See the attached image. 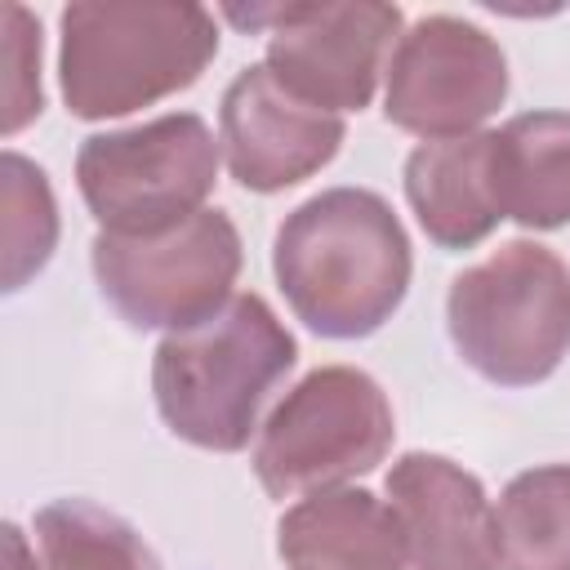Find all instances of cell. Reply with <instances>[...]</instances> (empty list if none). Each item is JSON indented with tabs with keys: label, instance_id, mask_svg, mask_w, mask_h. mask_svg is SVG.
<instances>
[{
	"label": "cell",
	"instance_id": "cell-2",
	"mask_svg": "<svg viewBox=\"0 0 570 570\" xmlns=\"http://www.w3.org/2000/svg\"><path fill=\"white\" fill-rule=\"evenodd\" d=\"M294 361L298 347L281 316L258 294H236L209 321L160 338L151 356L156 410L178 441L236 454Z\"/></svg>",
	"mask_w": 570,
	"mask_h": 570
},
{
	"label": "cell",
	"instance_id": "cell-9",
	"mask_svg": "<svg viewBox=\"0 0 570 570\" xmlns=\"http://www.w3.org/2000/svg\"><path fill=\"white\" fill-rule=\"evenodd\" d=\"M508 98V58L494 36L454 13H428L401 31L387 58V125L441 142L476 134Z\"/></svg>",
	"mask_w": 570,
	"mask_h": 570
},
{
	"label": "cell",
	"instance_id": "cell-14",
	"mask_svg": "<svg viewBox=\"0 0 570 570\" xmlns=\"http://www.w3.org/2000/svg\"><path fill=\"white\" fill-rule=\"evenodd\" d=\"M503 218L530 232L570 223V111H521L494 129Z\"/></svg>",
	"mask_w": 570,
	"mask_h": 570
},
{
	"label": "cell",
	"instance_id": "cell-1",
	"mask_svg": "<svg viewBox=\"0 0 570 570\" xmlns=\"http://www.w3.org/2000/svg\"><path fill=\"white\" fill-rule=\"evenodd\" d=\"M272 272L294 316L321 338H365L410 289V236L370 187H325L285 214Z\"/></svg>",
	"mask_w": 570,
	"mask_h": 570
},
{
	"label": "cell",
	"instance_id": "cell-5",
	"mask_svg": "<svg viewBox=\"0 0 570 570\" xmlns=\"http://www.w3.org/2000/svg\"><path fill=\"white\" fill-rule=\"evenodd\" d=\"M392 436L387 392L356 365H321L267 414L249 463L272 499H298L365 476L387 459Z\"/></svg>",
	"mask_w": 570,
	"mask_h": 570
},
{
	"label": "cell",
	"instance_id": "cell-16",
	"mask_svg": "<svg viewBox=\"0 0 570 570\" xmlns=\"http://www.w3.org/2000/svg\"><path fill=\"white\" fill-rule=\"evenodd\" d=\"M40 570H165L142 534L94 499H53L36 512Z\"/></svg>",
	"mask_w": 570,
	"mask_h": 570
},
{
	"label": "cell",
	"instance_id": "cell-19",
	"mask_svg": "<svg viewBox=\"0 0 570 570\" xmlns=\"http://www.w3.org/2000/svg\"><path fill=\"white\" fill-rule=\"evenodd\" d=\"M0 570H36V557H31V548H27L18 525H4V561H0Z\"/></svg>",
	"mask_w": 570,
	"mask_h": 570
},
{
	"label": "cell",
	"instance_id": "cell-15",
	"mask_svg": "<svg viewBox=\"0 0 570 570\" xmlns=\"http://www.w3.org/2000/svg\"><path fill=\"white\" fill-rule=\"evenodd\" d=\"M499 570H570V463L512 476L494 508Z\"/></svg>",
	"mask_w": 570,
	"mask_h": 570
},
{
	"label": "cell",
	"instance_id": "cell-11",
	"mask_svg": "<svg viewBox=\"0 0 570 570\" xmlns=\"http://www.w3.org/2000/svg\"><path fill=\"white\" fill-rule=\"evenodd\" d=\"M387 503L405 534L410 570H499V530L485 485L445 454H401Z\"/></svg>",
	"mask_w": 570,
	"mask_h": 570
},
{
	"label": "cell",
	"instance_id": "cell-8",
	"mask_svg": "<svg viewBox=\"0 0 570 570\" xmlns=\"http://www.w3.org/2000/svg\"><path fill=\"white\" fill-rule=\"evenodd\" d=\"M240 31H267V71L321 111L370 107L401 40V9L379 0L347 4H249L223 9Z\"/></svg>",
	"mask_w": 570,
	"mask_h": 570
},
{
	"label": "cell",
	"instance_id": "cell-4",
	"mask_svg": "<svg viewBox=\"0 0 570 570\" xmlns=\"http://www.w3.org/2000/svg\"><path fill=\"white\" fill-rule=\"evenodd\" d=\"M445 330L485 383L534 387L570 352V267L539 240H508L450 281Z\"/></svg>",
	"mask_w": 570,
	"mask_h": 570
},
{
	"label": "cell",
	"instance_id": "cell-12",
	"mask_svg": "<svg viewBox=\"0 0 570 570\" xmlns=\"http://www.w3.org/2000/svg\"><path fill=\"white\" fill-rule=\"evenodd\" d=\"M405 200L436 249H472L503 223L494 129L419 142L405 160Z\"/></svg>",
	"mask_w": 570,
	"mask_h": 570
},
{
	"label": "cell",
	"instance_id": "cell-3",
	"mask_svg": "<svg viewBox=\"0 0 570 570\" xmlns=\"http://www.w3.org/2000/svg\"><path fill=\"white\" fill-rule=\"evenodd\" d=\"M58 27V89L80 120L129 116L191 89L218 53V22L200 4L80 0Z\"/></svg>",
	"mask_w": 570,
	"mask_h": 570
},
{
	"label": "cell",
	"instance_id": "cell-7",
	"mask_svg": "<svg viewBox=\"0 0 570 570\" xmlns=\"http://www.w3.org/2000/svg\"><path fill=\"white\" fill-rule=\"evenodd\" d=\"M89 263L102 298L134 330H191L227 307L240 276V232L223 209H200L165 232H98Z\"/></svg>",
	"mask_w": 570,
	"mask_h": 570
},
{
	"label": "cell",
	"instance_id": "cell-18",
	"mask_svg": "<svg viewBox=\"0 0 570 570\" xmlns=\"http://www.w3.org/2000/svg\"><path fill=\"white\" fill-rule=\"evenodd\" d=\"M40 107V22L22 4H4V138L27 129Z\"/></svg>",
	"mask_w": 570,
	"mask_h": 570
},
{
	"label": "cell",
	"instance_id": "cell-6",
	"mask_svg": "<svg viewBox=\"0 0 570 570\" xmlns=\"http://www.w3.org/2000/svg\"><path fill=\"white\" fill-rule=\"evenodd\" d=\"M218 138L196 111L94 134L76 151V187L102 232L147 236L205 209L218 183Z\"/></svg>",
	"mask_w": 570,
	"mask_h": 570
},
{
	"label": "cell",
	"instance_id": "cell-10",
	"mask_svg": "<svg viewBox=\"0 0 570 570\" xmlns=\"http://www.w3.org/2000/svg\"><path fill=\"white\" fill-rule=\"evenodd\" d=\"M347 138L343 116L312 107L294 89H285L267 62L245 67L218 107V142L232 178L245 191L272 196L285 191L316 169H325Z\"/></svg>",
	"mask_w": 570,
	"mask_h": 570
},
{
	"label": "cell",
	"instance_id": "cell-13",
	"mask_svg": "<svg viewBox=\"0 0 570 570\" xmlns=\"http://www.w3.org/2000/svg\"><path fill=\"white\" fill-rule=\"evenodd\" d=\"M276 552L289 570H410L392 503L352 485L298 499L276 525Z\"/></svg>",
	"mask_w": 570,
	"mask_h": 570
},
{
	"label": "cell",
	"instance_id": "cell-17",
	"mask_svg": "<svg viewBox=\"0 0 570 570\" xmlns=\"http://www.w3.org/2000/svg\"><path fill=\"white\" fill-rule=\"evenodd\" d=\"M0 236H4V289L18 294L58 245V200L49 174L22 151H4L0 160Z\"/></svg>",
	"mask_w": 570,
	"mask_h": 570
}]
</instances>
